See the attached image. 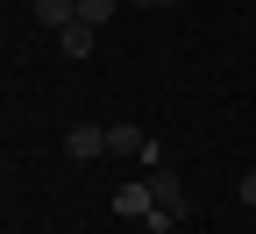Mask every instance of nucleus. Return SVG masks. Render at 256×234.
<instances>
[{"instance_id": "f03ea898", "label": "nucleus", "mask_w": 256, "mask_h": 234, "mask_svg": "<svg viewBox=\"0 0 256 234\" xmlns=\"http://www.w3.org/2000/svg\"><path fill=\"white\" fill-rule=\"evenodd\" d=\"M107 156H142V163H164V142H156V135H142L136 121H114V128H107Z\"/></svg>"}, {"instance_id": "423d86ee", "label": "nucleus", "mask_w": 256, "mask_h": 234, "mask_svg": "<svg viewBox=\"0 0 256 234\" xmlns=\"http://www.w3.org/2000/svg\"><path fill=\"white\" fill-rule=\"evenodd\" d=\"M92 43H100V28H86V21H72V28L57 36V50H64V57H92Z\"/></svg>"}, {"instance_id": "7ed1b4c3", "label": "nucleus", "mask_w": 256, "mask_h": 234, "mask_svg": "<svg viewBox=\"0 0 256 234\" xmlns=\"http://www.w3.org/2000/svg\"><path fill=\"white\" fill-rule=\"evenodd\" d=\"M114 213H121V220H156V192H150V178H128V185L114 192Z\"/></svg>"}, {"instance_id": "0eeeda50", "label": "nucleus", "mask_w": 256, "mask_h": 234, "mask_svg": "<svg viewBox=\"0 0 256 234\" xmlns=\"http://www.w3.org/2000/svg\"><path fill=\"white\" fill-rule=\"evenodd\" d=\"M114 7H121V0H78V21H86V28H107Z\"/></svg>"}, {"instance_id": "1a4fd4ad", "label": "nucleus", "mask_w": 256, "mask_h": 234, "mask_svg": "<svg viewBox=\"0 0 256 234\" xmlns=\"http://www.w3.org/2000/svg\"><path fill=\"white\" fill-rule=\"evenodd\" d=\"M128 7H164V0H128Z\"/></svg>"}, {"instance_id": "39448f33", "label": "nucleus", "mask_w": 256, "mask_h": 234, "mask_svg": "<svg viewBox=\"0 0 256 234\" xmlns=\"http://www.w3.org/2000/svg\"><path fill=\"white\" fill-rule=\"evenodd\" d=\"M36 21L50 28V36H64V28L78 21V0H36Z\"/></svg>"}, {"instance_id": "9d476101", "label": "nucleus", "mask_w": 256, "mask_h": 234, "mask_svg": "<svg viewBox=\"0 0 256 234\" xmlns=\"http://www.w3.org/2000/svg\"><path fill=\"white\" fill-rule=\"evenodd\" d=\"M0 128H8V114H0Z\"/></svg>"}, {"instance_id": "20e7f679", "label": "nucleus", "mask_w": 256, "mask_h": 234, "mask_svg": "<svg viewBox=\"0 0 256 234\" xmlns=\"http://www.w3.org/2000/svg\"><path fill=\"white\" fill-rule=\"evenodd\" d=\"M64 156H78V163H92V156H107V128H100V121H78L72 135H64Z\"/></svg>"}, {"instance_id": "f257e3e1", "label": "nucleus", "mask_w": 256, "mask_h": 234, "mask_svg": "<svg viewBox=\"0 0 256 234\" xmlns=\"http://www.w3.org/2000/svg\"><path fill=\"white\" fill-rule=\"evenodd\" d=\"M150 192H156V220H150L156 234H164L171 220H185V213H192V199H185V178H171V171H156V178H150Z\"/></svg>"}, {"instance_id": "6e6552de", "label": "nucleus", "mask_w": 256, "mask_h": 234, "mask_svg": "<svg viewBox=\"0 0 256 234\" xmlns=\"http://www.w3.org/2000/svg\"><path fill=\"white\" fill-rule=\"evenodd\" d=\"M235 199H242V206H256V171H242V185H235Z\"/></svg>"}]
</instances>
